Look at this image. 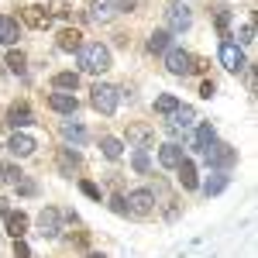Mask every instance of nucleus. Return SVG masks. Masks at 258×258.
Segmentation results:
<instances>
[{
    "instance_id": "1",
    "label": "nucleus",
    "mask_w": 258,
    "mask_h": 258,
    "mask_svg": "<svg viewBox=\"0 0 258 258\" xmlns=\"http://www.w3.org/2000/svg\"><path fill=\"white\" fill-rule=\"evenodd\" d=\"M80 69L83 73H107L110 69V48L100 41H86L80 48Z\"/></svg>"
},
{
    "instance_id": "2",
    "label": "nucleus",
    "mask_w": 258,
    "mask_h": 258,
    "mask_svg": "<svg viewBox=\"0 0 258 258\" xmlns=\"http://www.w3.org/2000/svg\"><path fill=\"white\" fill-rule=\"evenodd\" d=\"M90 103H93V110L97 114H114L117 110V103H120V90L117 86H110V83H97L93 90H90Z\"/></svg>"
},
{
    "instance_id": "3",
    "label": "nucleus",
    "mask_w": 258,
    "mask_h": 258,
    "mask_svg": "<svg viewBox=\"0 0 258 258\" xmlns=\"http://www.w3.org/2000/svg\"><path fill=\"white\" fill-rule=\"evenodd\" d=\"M217 59H220V66H224L227 73H244V69H248V62H244V52H241V45H238V41H231V38L220 41Z\"/></svg>"
},
{
    "instance_id": "4",
    "label": "nucleus",
    "mask_w": 258,
    "mask_h": 258,
    "mask_svg": "<svg viewBox=\"0 0 258 258\" xmlns=\"http://www.w3.org/2000/svg\"><path fill=\"white\" fill-rule=\"evenodd\" d=\"M124 207H127L131 217H152V210H155V193H152V189H131L127 200H124Z\"/></svg>"
},
{
    "instance_id": "5",
    "label": "nucleus",
    "mask_w": 258,
    "mask_h": 258,
    "mask_svg": "<svg viewBox=\"0 0 258 258\" xmlns=\"http://www.w3.org/2000/svg\"><path fill=\"white\" fill-rule=\"evenodd\" d=\"M203 159L210 162L214 169H227V165H234V162H238V152H234L231 145H220V141H214V145L203 152Z\"/></svg>"
},
{
    "instance_id": "6",
    "label": "nucleus",
    "mask_w": 258,
    "mask_h": 258,
    "mask_svg": "<svg viewBox=\"0 0 258 258\" xmlns=\"http://www.w3.org/2000/svg\"><path fill=\"white\" fill-rule=\"evenodd\" d=\"M165 69H169L172 76H189V73H193V55L182 52V48H169V52H165Z\"/></svg>"
},
{
    "instance_id": "7",
    "label": "nucleus",
    "mask_w": 258,
    "mask_h": 258,
    "mask_svg": "<svg viewBox=\"0 0 258 258\" xmlns=\"http://www.w3.org/2000/svg\"><path fill=\"white\" fill-rule=\"evenodd\" d=\"M193 124H197V110H193V107H182V103H179L176 110L169 114V124H165V127H169L172 135H179V131H189Z\"/></svg>"
},
{
    "instance_id": "8",
    "label": "nucleus",
    "mask_w": 258,
    "mask_h": 258,
    "mask_svg": "<svg viewBox=\"0 0 258 258\" xmlns=\"http://www.w3.org/2000/svg\"><path fill=\"white\" fill-rule=\"evenodd\" d=\"M127 145H135V148H152V145H155V127H152V124H127Z\"/></svg>"
},
{
    "instance_id": "9",
    "label": "nucleus",
    "mask_w": 258,
    "mask_h": 258,
    "mask_svg": "<svg viewBox=\"0 0 258 258\" xmlns=\"http://www.w3.org/2000/svg\"><path fill=\"white\" fill-rule=\"evenodd\" d=\"M21 21L28 24V28H35V31H45V28H52V14L38 7V4H31V7H24L21 11Z\"/></svg>"
},
{
    "instance_id": "10",
    "label": "nucleus",
    "mask_w": 258,
    "mask_h": 258,
    "mask_svg": "<svg viewBox=\"0 0 258 258\" xmlns=\"http://www.w3.org/2000/svg\"><path fill=\"white\" fill-rule=\"evenodd\" d=\"M165 21H169V31H186L189 21H193V14H189L186 4H169V7H165Z\"/></svg>"
},
{
    "instance_id": "11",
    "label": "nucleus",
    "mask_w": 258,
    "mask_h": 258,
    "mask_svg": "<svg viewBox=\"0 0 258 258\" xmlns=\"http://www.w3.org/2000/svg\"><path fill=\"white\" fill-rule=\"evenodd\" d=\"M59 220H62V210H55V207H45L38 214V227H41V238H59Z\"/></svg>"
},
{
    "instance_id": "12",
    "label": "nucleus",
    "mask_w": 258,
    "mask_h": 258,
    "mask_svg": "<svg viewBox=\"0 0 258 258\" xmlns=\"http://www.w3.org/2000/svg\"><path fill=\"white\" fill-rule=\"evenodd\" d=\"M114 14H117L114 0H90V7H86V18L93 21V24H107Z\"/></svg>"
},
{
    "instance_id": "13",
    "label": "nucleus",
    "mask_w": 258,
    "mask_h": 258,
    "mask_svg": "<svg viewBox=\"0 0 258 258\" xmlns=\"http://www.w3.org/2000/svg\"><path fill=\"white\" fill-rule=\"evenodd\" d=\"M35 148H38V145H35V138H31V135H18V131H14V135H11V141H7V152H11V155H18V159H28Z\"/></svg>"
},
{
    "instance_id": "14",
    "label": "nucleus",
    "mask_w": 258,
    "mask_h": 258,
    "mask_svg": "<svg viewBox=\"0 0 258 258\" xmlns=\"http://www.w3.org/2000/svg\"><path fill=\"white\" fill-rule=\"evenodd\" d=\"M55 165H59V172L62 176H73V172H80V152H73V148H59V155H55Z\"/></svg>"
},
{
    "instance_id": "15",
    "label": "nucleus",
    "mask_w": 258,
    "mask_h": 258,
    "mask_svg": "<svg viewBox=\"0 0 258 258\" xmlns=\"http://www.w3.org/2000/svg\"><path fill=\"white\" fill-rule=\"evenodd\" d=\"M48 107H52L55 114H69V117H73V114L80 110V100L73 97V93H52V97H48Z\"/></svg>"
},
{
    "instance_id": "16",
    "label": "nucleus",
    "mask_w": 258,
    "mask_h": 258,
    "mask_svg": "<svg viewBox=\"0 0 258 258\" xmlns=\"http://www.w3.org/2000/svg\"><path fill=\"white\" fill-rule=\"evenodd\" d=\"M35 120V114H31V107L28 103H11V110H7V124L18 131V127H28Z\"/></svg>"
},
{
    "instance_id": "17",
    "label": "nucleus",
    "mask_w": 258,
    "mask_h": 258,
    "mask_svg": "<svg viewBox=\"0 0 258 258\" xmlns=\"http://www.w3.org/2000/svg\"><path fill=\"white\" fill-rule=\"evenodd\" d=\"M18 38H21V24H18V18L4 14V18H0V45H18Z\"/></svg>"
},
{
    "instance_id": "18",
    "label": "nucleus",
    "mask_w": 258,
    "mask_h": 258,
    "mask_svg": "<svg viewBox=\"0 0 258 258\" xmlns=\"http://www.w3.org/2000/svg\"><path fill=\"white\" fill-rule=\"evenodd\" d=\"M182 159H186L182 155V145H176V141H169V145L159 148V165H165V169H176Z\"/></svg>"
},
{
    "instance_id": "19",
    "label": "nucleus",
    "mask_w": 258,
    "mask_h": 258,
    "mask_svg": "<svg viewBox=\"0 0 258 258\" xmlns=\"http://www.w3.org/2000/svg\"><path fill=\"white\" fill-rule=\"evenodd\" d=\"M7 234H11V238L18 241V238H24V234H28V214H14V210H11V214H7Z\"/></svg>"
},
{
    "instance_id": "20",
    "label": "nucleus",
    "mask_w": 258,
    "mask_h": 258,
    "mask_svg": "<svg viewBox=\"0 0 258 258\" xmlns=\"http://www.w3.org/2000/svg\"><path fill=\"white\" fill-rule=\"evenodd\" d=\"M59 48L62 52H80L83 48V35L76 28H62L59 31Z\"/></svg>"
},
{
    "instance_id": "21",
    "label": "nucleus",
    "mask_w": 258,
    "mask_h": 258,
    "mask_svg": "<svg viewBox=\"0 0 258 258\" xmlns=\"http://www.w3.org/2000/svg\"><path fill=\"white\" fill-rule=\"evenodd\" d=\"M176 169H179V182H182V189H197V186H200V179H197V165H193L189 159H182Z\"/></svg>"
},
{
    "instance_id": "22",
    "label": "nucleus",
    "mask_w": 258,
    "mask_h": 258,
    "mask_svg": "<svg viewBox=\"0 0 258 258\" xmlns=\"http://www.w3.org/2000/svg\"><path fill=\"white\" fill-rule=\"evenodd\" d=\"M52 86H55L59 93H73V90L80 86V73H69V69H66V73H55V76H52Z\"/></svg>"
},
{
    "instance_id": "23",
    "label": "nucleus",
    "mask_w": 258,
    "mask_h": 258,
    "mask_svg": "<svg viewBox=\"0 0 258 258\" xmlns=\"http://www.w3.org/2000/svg\"><path fill=\"white\" fill-rule=\"evenodd\" d=\"M217 141V131H214V124H200L197 127V141H193V148L197 152H207L210 145Z\"/></svg>"
},
{
    "instance_id": "24",
    "label": "nucleus",
    "mask_w": 258,
    "mask_h": 258,
    "mask_svg": "<svg viewBox=\"0 0 258 258\" xmlns=\"http://www.w3.org/2000/svg\"><path fill=\"white\" fill-rule=\"evenodd\" d=\"M59 131H62V138H69V141H86V127H83L80 120H62L59 124Z\"/></svg>"
},
{
    "instance_id": "25",
    "label": "nucleus",
    "mask_w": 258,
    "mask_h": 258,
    "mask_svg": "<svg viewBox=\"0 0 258 258\" xmlns=\"http://www.w3.org/2000/svg\"><path fill=\"white\" fill-rule=\"evenodd\" d=\"M100 152H103V159L117 162L120 155H124V145H120L117 138H110V135H103V138H100Z\"/></svg>"
},
{
    "instance_id": "26",
    "label": "nucleus",
    "mask_w": 258,
    "mask_h": 258,
    "mask_svg": "<svg viewBox=\"0 0 258 258\" xmlns=\"http://www.w3.org/2000/svg\"><path fill=\"white\" fill-rule=\"evenodd\" d=\"M169 45H172V35H169V31H155V35L148 38V52H152V55H162V52H169Z\"/></svg>"
},
{
    "instance_id": "27",
    "label": "nucleus",
    "mask_w": 258,
    "mask_h": 258,
    "mask_svg": "<svg viewBox=\"0 0 258 258\" xmlns=\"http://www.w3.org/2000/svg\"><path fill=\"white\" fill-rule=\"evenodd\" d=\"M131 165H135V172H148L152 169V159H148V148H135V155H131Z\"/></svg>"
},
{
    "instance_id": "28",
    "label": "nucleus",
    "mask_w": 258,
    "mask_h": 258,
    "mask_svg": "<svg viewBox=\"0 0 258 258\" xmlns=\"http://www.w3.org/2000/svg\"><path fill=\"white\" fill-rule=\"evenodd\" d=\"M176 107H179V97H172V93H162V97L155 100V114H165V117H169Z\"/></svg>"
},
{
    "instance_id": "29",
    "label": "nucleus",
    "mask_w": 258,
    "mask_h": 258,
    "mask_svg": "<svg viewBox=\"0 0 258 258\" xmlns=\"http://www.w3.org/2000/svg\"><path fill=\"white\" fill-rule=\"evenodd\" d=\"M24 62H28V59H24V52H21V48H11V52H7V62H4V66H7L11 73H18V76H21V73H24Z\"/></svg>"
},
{
    "instance_id": "30",
    "label": "nucleus",
    "mask_w": 258,
    "mask_h": 258,
    "mask_svg": "<svg viewBox=\"0 0 258 258\" xmlns=\"http://www.w3.org/2000/svg\"><path fill=\"white\" fill-rule=\"evenodd\" d=\"M214 24H217L220 38H227V28H231V11H227V7H217V11H214Z\"/></svg>"
},
{
    "instance_id": "31",
    "label": "nucleus",
    "mask_w": 258,
    "mask_h": 258,
    "mask_svg": "<svg viewBox=\"0 0 258 258\" xmlns=\"http://www.w3.org/2000/svg\"><path fill=\"white\" fill-rule=\"evenodd\" d=\"M0 176L7 179L11 186H18L21 179H24V172H21V169H18V165H14V162H4V165H0Z\"/></svg>"
},
{
    "instance_id": "32",
    "label": "nucleus",
    "mask_w": 258,
    "mask_h": 258,
    "mask_svg": "<svg viewBox=\"0 0 258 258\" xmlns=\"http://www.w3.org/2000/svg\"><path fill=\"white\" fill-rule=\"evenodd\" d=\"M224 186H227V176H224V172H217V176L203 186V193H207V197H217V193H224Z\"/></svg>"
},
{
    "instance_id": "33",
    "label": "nucleus",
    "mask_w": 258,
    "mask_h": 258,
    "mask_svg": "<svg viewBox=\"0 0 258 258\" xmlns=\"http://www.w3.org/2000/svg\"><path fill=\"white\" fill-rule=\"evenodd\" d=\"M80 189H83V193H86L90 200H100V186H97V182H90V179H80Z\"/></svg>"
},
{
    "instance_id": "34",
    "label": "nucleus",
    "mask_w": 258,
    "mask_h": 258,
    "mask_svg": "<svg viewBox=\"0 0 258 258\" xmlns=\"http://www.w3.org/2000/svg\"><path fill=\"white\" fill-rule=\"evenodd\" d=\"M52 18H66L69 14V7H66V0H52V11H48Z\"/></svg>"
},
{
    "instance_id": "35",
    "label": "nucleus",
    "mask_w": 258,
    "mask_h": 258,
    "mask_svg": "<svg viewBox=\"0 0 258 258\" xmlns=\"http://www.w3.org/2000/svg\"><path fill=\"white\" fill-rule=\"evenodd\" d=\"M14 258H31V248L24 244V238H18V241H14Z\"/></svg>"
},
{
    "instance_id": "36",
    "label": "nucleus",
    "mask_w": 258,
    "mask_h": 258,
    "mask_svg": "<svg viewBox=\"0 0 258 258\" xmlns=\"http://www.w3.org/2000/svg\"><path fill=\"white\" fill-rule=\"evenodd\" d=\"M255 41V28L251 24H241V45H251Z\"/></svg>"
},
{
    "instance_id": "37",
    "label": "nucleus",
    "mask_w": 258,
    "mask_h": 258,
    "mask_svg": "<svg viewBox=\"0 0 258 258\" xmlns=\"http://www.w3.org/2000/svg\"><path fill=\"white\" fill-rule=\"evenodd\" d=\"M18 193H21V197H31V193H35V182H31V179H21V182H18Z\"/></svg>"
},
{
    "instance_id": "38",
    "label": "nucleus",
    "mask_w": 258,
    "mask_h": 258,
    "mask_svg": "<svg viewBox=\"0 0 258 258\" xmlns=\"http://www.w3.org/2000/svg\"><path fill=\"white\" fill-rule=\"evenodd\" d=\"M110 210H114V214H127V207H124V197H114V200H110Z\"/></svg>"
},
{
    "instance_id": "39",
    "label": "nucleus",
    "mask_w": 258,
    "mask_h": 258,
    "mask_svg": "<svg viewBox=\"0 0 258 258\" xmlns=\"http://www.w3.org/2000/svg\"><path fill=\"white\" fill-rule=\"evenodd\" d=\"M214 90H217V86H214V83L207 80L203 86H200V97H207V100H210V97H214Z\"/></svg>"
},
{
    "instance_id": "40",
    "label": "nucleus",
    "mask_w": 258,
    "mask_h": 258,
    "mask_svg": "<svg viewBox=\"0 0 258 258\" xmlns=\"http://www.w3.org/2000/svg\"><path fill=\"white\" fill-rule=\"evenodd\" d=\"M135 4H138V0H114V7H117V11H131Z\"/></svg>"
},
{
    "instance_id": "41",
    "label": "nucleus",
    "mask_w": 258,
    "mask_h": 258,
    "mask_svg": "<svg viewBox=\"0 0 258 258\" xmlns=\"http://www.w3.org/2000/svg\"><path fill=\"white\" fill-rule=\"evenodd\" d=\"M7 214H11V200L0 197V217H7Z\"/></svg>"
},
{
    "instance_id": "42",
    "label": "nucleus",
    "mask_w": 258,
    "mask_h": 258,
    "mask_svg": "<svg viewBox=\"0 0 258 258\" xmlns=\"http://www.w3.org/2000/svg\"><path fill=\"white\" fill-rule=\"evenodd\" d=\"M86 258H107V255H97V251H93V255H86Z\"/></svg>"
},
{
    "instance_id": "43",
    "label": "nucleus",
    "mask_w": 258,
    "mask_h": 258,
    "mask_svg": "<svg viewBox=\"0 0 258 258\" xmlns=\"http://www.w3.org/2000/svg\"><path fill=\"white\" fill-rule=\"evenodd\" d=\"M0 76H4V69H0Z\"/></svg>"
}]
</instances>
